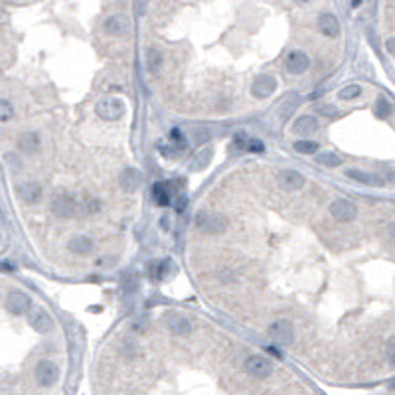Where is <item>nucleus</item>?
<instances>
[{
    "label": "nucleus",
    "mask_w": 395,
    "mask_h": 395,
    "mask_svg": "<svg viewBox=\"0 0 395 395\" xmlns=\"http://www.w3.org/2000/svg\"><path fill=\"white\" fill-rule=\"evenodd\" d=\"M198 230L206 235H220L228 230V218L220 212H212V210H202L196 216Z\"/></svg>",
    "instance_id": "obj_1"
},
{
    "label": "nucleus",
    "mask_w": 395,
    "mask_h": 395,
    "mask_svg": "<svg viewBox=\"0 0 395 395\" xmlns=\"http://www.w3.org/2000/svg\"><path fill=\"white\" fill-rule=\"evenodd\" d=\"M50 212L60 220H71L79 214V200L60 192L50 200Z\"/></svg>",
    "instance_id": "obj_2"
},
{
    "label": "nucleus",
    "mask_w": 395,
    "mask_h": 395,
    "mask_svg": "<svg viewBox=\"0 0 395 395\" xmlns=\"http://www.w3.org/2000/svg\"><path fill=\"white\" fill-rule=\"evenodd\" d=\"M95 113H97L99 119H103V121H119L127 113V107H125L123 99L105 97L95 105Z\"/></svg>",
    "instance_id": "obj_3"
},
{
    "label": "nucleus",
    "mask_w": 395,
    "mask_h": 395,
    "mask_svg": "<svg viewBox=\"0 0 395 395\" xmlns=\"http://www.w3.org/2000/svg\"><path fill=\"white\" fill-rule=\"evenodd\" d=\"M269 336H271L277 344L289 346V344H293V340H295V326H293V322L287 320V318H277V320H273V322L269 324Z\"/></svg>",
    "instance_id": "obj_4"
},
{
    "label": "nucleus",
    "mask_w": 395,
    "mask_h": 395,
    "mask_svg": "<svg viewBox=\"0 0 395 395\" xmlns=\"http://www.w3.org/2000/svg\"><path fill=\"white\" fill-rule=\"evenodd\" d=\"M328 210H330V216H332L336 222H340V224H350V222H354L356 216H358V206H356L354 202H350V200H344V198L334 200V202L330 204Z\"/></svg>",
    "instance_id": "obj_5"
},
{
    "label": "nucleus",
    "mask_w": 395,
    "mask_h": 395,
    "mask_svg": "<svg viewBox=\"0 0 395 395\" xmlns=\"http://www.w3.org/2000/svg\"><path fill=\"white\" fill-rule=\"evenodd\" d=\"M34 377H36L38 385H42V387H50V385H54V383L58 381V377H60V369H58V365H56L54 362H50V360H42V362L36 363Z\"/></svg>",
    "instance_id": "obj_6"
},
{
    "label": "nucleus",
    "mask_w": 395,
    "mask_h": 395,
    "mask_svg": "<svg viewBox=\"0 0 395 395\" xmlns=\"http://www.w3.org/2000/svg\"><path fill=\"white\" fill-rule=\"evenodd\" d=\"M4 306H6V310L10 314L22 316V314H26V312L32 310V300H30V296L24 295L22 291H12V293H8V296H6Z\"/></svg>",
    "instance_id": "obj_7"
},
{
    "label": "nucleus",
    "mask_w": 395,
    "mask_h": 395,
    "mask_svg": "<svg viewBox=\"0 0 395 395\" xmlns=\"http://www.w3.org/2000/svg\"><path fill=\"white\" fill-rule=\"evenodd\" d=\"M243 367H245V371L249 373V375H253L255 379H267L271 373H273V363L269 362L267 358L263 356H259V354H253V356H249L245 363H243Z\"/></svg>",
    "instance_id": "obj_8"
},
{
    "label": "nucleus",
    "mask_w": 395,
    "mask_h": 395,
    "mask_svg": "<svg viewBox=\"0 0 395 395\" xmlns=\"http://www.w3.org/2000/svg\"><path fill=\"white\" fill-rule=\"evenodd\" d=\"M28 324L32 326L36 332L40 334H48L54 322H52V316L48 314V310H44L42 306H32V310L28 312Z\"/></svg>",
    "instance_id": "obj_9"
},
{
    "label": "nucleus",
    "mask_w": 395,
    "mask_h": 395,
    "mask_svg": "<svg viewBox=\"0 0 395 395\" xmlns=\"http://www.w3.org/2000/svg\"><path fill=\"white\" fill-rule=\"evenodd\" d=\"M304 182H306V178L300 172H296V170H283L277 176V184L285 192H296V190H300L304 186Z\"/></svg>",
    "instance_id": "obj_10"
},
{
    "label": "nucleus",
    "mask_w": 395,
    "mask_h": 395,
    "mask_svg": "<svg viewBox=\"0 0 395 395\" xmlns=\"http://www.w3.org/2000/svg\"><path fill=\"white\" fill-rule=\"evenodd\" d=\"M308 67H310V60H308V56H306L304 52L293 50V52L287 54V58H285V69H287L291 75H300V73H304Z\"/></svg>",
    "instance_id": "obj_11"
},
{
    "label": "nucleus",
    "mask_w": 395,
    "mask_h": 395,
    "mask_svg": "<svg viewBox=\"0 0 395 395\" xmlns=\"http://www.w3.org/2000/svg\"><path fill=\"white\" fill-rule=\"evenodd\" d=\"M166 326L176 336H188L194 330L192 320L188 316H184V314H178V312H168L166 314Z\"/></svg>",
    "instance_id": "obj_12"
},
{
    "label": "nucleus",
    "mask_w": 395,
    "mask_h": 395,
    "mask_svg": "<svg viewBox=\"0 0 395 395\" xmlns=\"http://www.w3.org/2000/svg\"><path fill=\"white\" fill-rule=\"evenodd\" d=\"M277 89V79L273 75H259L251 85V95L255 99H267Z\"/></svg>",
    "instance_id": "obj_13"
},
{
    "label": "nucleus",
    "mask_w": 395,
    "mask_h": 395,
    "mask_svg": "<svg viewBox=\"0 0 395 395\" xmlns=\"http://www.w3.org/2000/svg\"><path fill=\"white\" fill-rule=\"evenodd\" d=\"M16 146L20 152L24 154H36L42 146V140H40V134L36 131H24L18 134L16 138Z\"/></svg>",
    "instance_id": "obj_14"
},
{
    "label": "nucleus",
    "mask_w": 395,
    "mask_h": 395,
    "mask_svg": "<svg viewBox=\"0 0 395 395\" xmlns=\"http://www.w3.org/2000/svg\"><path fill=\"white\" fill-rule=\"evenodd\" d=\"M18 194H20V198H22L26 204H30V206H36V204L42 200V196H44L42 186H40L36 180L20 182V184H18Z\"/></svg>",
    "instance_id": "obj_15"
},
{
    "label": "nucleus",
    "mask_w": 395,
    "mask_h": 395,
    "mask_svg": "<svg viewBox=\"0 0 395 395\" xmlns=\"http://www.w3.org/2000/svg\"><path fill=\"white\" fill-rule=\"evenodd\" d=\"M346 178H352V180H356V182H360V184H365V186H371V188H381V186L385 184L381 176L363 172L360 168H350V170H346Z\"/></svg>",
    "instance_id": "obj_16"
},
{
    "label": "nucleus",
    "mask_w": 395,
    "mask_h": 395,
    "mask_svg": "<svg viewBox=\"0 0 395 395\" xmlns=\"http://www.w3.org/2000/svg\"><path fill=\"white\" fill-rule=\"evenodd\" d=\"M129 30H131L129 18L123 14H115L105 20V32L111 36H125V34H129Z\"/></svg>",
    "instance_id": "obj_17"
},
{
    "label": "nucleus",
    "mask_w": 395,
    "mask_h": 395,
    "mask_svg": "<svg viewBox=\"0 0 395 395\" xmlns=\"http://www.w3.org/2000/svg\"><path fill=\"white\" fill-rule=\"evenodd\" d=\"M318 127L320 125H318L316 117H312V115H300L295 123H293V132L300 134V136H310V134H314V132L318 131Z\"/></svg>",
    "instance_id": "obj_18"
},
{
    "label": "nucleus",
    "mask_w": 395,
    "mask_h": 395,
    "mask_svg": "<svg viewBox=\"0 0 395 395\" xmlns=\"http://www.w3.org/2000/svg\"><path fill=\"white\" fill-rule=\"evenodd\" d=\"M67 249L75 255H89L93 251V241L85 235H75L67 241Z\"/></svg>",
    "instance_id": "obj_19"
},
{
    "label": "nucleus",
    "mask_w": 395,
    "mask_h": 395,
    "mask_svg": "<svg viewBox=\"0 0 395 395\" xmlns=\"http://www.w3.org/2000/svg\"><path fill=\"white\" fill-rule=\"evenodd\" d=\"M318 30L324 34L326 38H336L340 34V22H338V18L334 14L326 12V14H322L318 18Z\"/></svg>",
    "instance_id": "obj_20"
},
{
    "label": "nucleus",
    "mask_w": 395,
    "mask_h": 395,
    "mask_svg": "<svg viewBox=\"0 0 395 395\" xmlns=\"http://www.w3.org/2000/svg\"><path fill=\"white\" fill-rule=\"evenodd\" d=\"M119 180H121V188H123L127 194L136 192V190H138V186H140V174H138V170H134V168H127V170H123Z\"/></svg>",
    "instance_id": "obj_21"
},
{
    "label": "nucleus",
    "mask_w": 395,
    "mask_h": 395,
    "mask_svg": "<svg viewBox=\"0 0 395 395\" xmlns=\"http://www.w3.org/2000/svg\"><path fill=\"white\" fill-rule=\"evenodd\" d=\"M152 196H154V202L160 206V208H166L170 206L172 202V192H170V186L166 182H156L152 186Z\"/></svg>",
    "instance_id": "obj_22"
},
{
    "label": "nucleus",
    "mask_w": 395,
    "mask_h": 395,
    "mask_svg": "<svg viewBox=\"0 0 395 395\" xmlns=\"http://www.w3.org/2000/svg\"><path fill=\"white\" fill-rule=\"evenodd\" d=\"M212 156H214V150H212L210 146H208V148H202L196 156L192 158L190 170H192V172H200V170H204V168L208 166V162L212 160Z\"/></svg>",
    "instance_id": "obj_23"
},
{
    "label": "nucleus",
    "mask_w": 395,
    "mask_h": 395,
    "mask_svg": "<svg viewBox=\"0 0 395 395\" xmlns=\"http://www.w3.org/2000/svg\"><path fill=\"white\" fill-rule=\"evenodd\" d=\"M146 67L150 73H156L162 67V54L156 48H148L146 52Z\"/></svg>",
    "instance_id": "obj_24"
},
{
    "label": "nucleus",
    "mask_w": 395,
    "mask_h": 395,
    "mask_svg": "<svg viewBox=\"0 0 395 395\" xmlns=\"http://www.w3.org/2000/svg\"><path fill=\"white\" fill-rule=\"evenodd\" d=\"M101 202L91 196H83L79 200V214H99Z\"/></svg>",
    "instance_id": "obj_25"
},
{
    "label": "nucleus",
    "mask_w": 395,
    "mask_h": 395,
    "mask_svg": "<svg viewBox=\"0 0 395 395\" xmlns=\"http://www.w3.org/2000/svg\"><path fill=\"white\" fill-rule=\"evenodd\" d=\"M293 146H295L296 152H300V154H318V150H320V144L314 142V140H308V138L296 140Z\"/></svg>",
    "instance_id": "obj_26"
},
{
    "label": "nucleus",
    "mask_w": 395,
    "mask_h": 395,
    "mask_svg": "<svg viewBox=\"0 0 395 395\" xmlns=\"http://www.w3.org/2000/svg\"><path fill=\"white\" fill-rule=\"evenodd\" d=\"M360 95H362V87L356 85V83H350V85H346L338 91V99H342V101H354Z\"/></svg>",
    "instance_id": "obj_27"
},
{
    "label": "nucleus",
    "mask_w": 395,
    "mask_h": 395,
    "mask_svg": "<svg viewBox=\"0 0 395 395\" xmlns=\"http://www.w3.org/2000/svg\"><path fill=\"white\" fill-rule=\"evenodd\" d=\"M316 162L322 166H326V168H338V166L342 164V160H340V156L338 154H334V152H322V154H316Z\"/></svg>",
    "instance_id": "obj_28"
},
{
    "label": "nucleus",
    "mask_w": 395,
    "mask_h": 395,
    "mask_svg": "<svg viewBox=\"0 0 395 395\" xmlns=\"http://www.w3.org/2000/svg\"><path fill=\"white\" fill-rule=\"evenodd\" d=\"M12 117H14V107L10 105L8 99H2L0 101V121L2 123H8Z\"/></svg>",
    "instance_id": "obj_29"
},
{
    "label": "nucleus",
    "mask_w": 395,
    "mask_h": 395,
    "mask_svg": "<svg viewBox=\"0 0 395 395\" xmlns=\"http://www.w3.org/2000/svg\"><path fill=\"white\" fill-rule=\"evenodd\" d=\"M375 115L381 117V119H385L387 115H391V105H389L387 99H383V97L377 99V103H375Z\"/></svg>",
    "instance_id": "obj_30"
},
{
    "label": "nucleus",
    "mask_w": 395,
    "mask_h": 395,
    "mask_svg": "<svg viewBox=\"0 0 395 395\" xmlns=\"http://www.w3.org/2000/svg\"><path fill=\"white\" fill-rule=\"evenodd\" d=\"M249 140H251V138L247 136V132L245 131H239L235 134V138H233V142H235L239 148H247V146H249Z\"/></svg>",
    "instance_id": "obj_31"
},
{
    "label": "nucleus",
    "mask_w": 395,
    "mask_h": 395,
    "mask_svg": "<svg viewBox=\"0 0 395 395\" xmlns=\"http://www.w3.org/2000/svg\"><path fill=\"white\" fill-rule=\"evenodd\" d=\"M174 146H176V144H174ZM174 146H170V144H162V146H160V152L164 154L166 158H176V156L180 154V150H178V148H174Z\"/></svg>",
    "instance_id": "obj_32"
},
{
    "label": "nucleus",
    "mask_w": 395,
    "mask_h": 395,
    "mask_svg": "<svg viewBox=\"0 0 395 395\" xmlns=\"http://www.w3.org/2000/svg\"><path fill=\"white\" fill-rule=\"evenodd\" d=\"M247 150H251V152H263L265 150V144L259 140V138H251L249 140V146H247Z\"/></svg>",
    "instance_id": "obj_33"
},
{
    "label": "nucleus",
    "mask_w": 395,
    "mask_h": 395,
    "mask_svg": "<svg viewBox=\"0 0 395 395\" xmlns=\"http://www.w3.org/2000/svg\"><path fill=\"white\" fill-rule=\"evenodd\" d=\"M316 111H318L320 115H326V117H334V115L338 113V109H336V107H332V105H320Z\"/></svg>",
    "instance_id": "obj_34"
},
{
    "label": "nucleus",
    "mask_w": 395,
    "mask_h": 395,
    "mask_svg": "<svg viewBox=\"0 0 395 395\" xmlns=\"http://www.w3.org/2000/svg\"><path fill=\"white\" fill-rule=\"evenodd\" d=\"M4 160H6V166H10V168H16V170L20 168V158H18V156H14L12 152H8V154L4 156Z\"/></svg>",
    "instance_id": "obj_35"
},
{
    "label": "nucleus",
    "mask_w": 395,
    "mask_h": 395,
    "mask_svg": "<svg viewBox=\"0 0 395 395\" xmlns=\"http://www.w3.org/2000/svg\"><path fill=\"white\" fill-rule=\"evenodd\" d=\"M387 360L395 367V338L389 342V346H387Z\"/></svg>",
    "instance_id": "obj_36"
},
{
    "label": "nucleus",
    "mask_w": 395,
    "mask_h": 395,
    "mask_svg": "<svg viewBox=\"0 0 395 395\" xmlns=\"http://www.w3.org/2000/svg\"><path fill=\"white\" fill-rule=\"evenodd\" d=\"M170 138H172V140H176V142H180V144H182V140H184V136H182L180 129H172V131H170Z\"/></svg>",
    "instance_id": "obj_37"
},
{
    "label": "nucleus",
    "mask_w": 395,
    "mask_h": 395,
    "mask_svg": "<svg viewBox=\"0 0 395 395\" xmlns=\"http://www.w3.org/2000/svg\"><path fill=\"white\" fill-rule=\"evenodd\" d=\"M385 48H387V52H389L391 56H395V38H389V40L385 42Z\"/></svg>",
    "instance_id": "obj_38"
},
{
    "label": "nucleus",
    "mask_w": 395,
    "mask_h": 395,
    "mask_svg": "<svg viewBox=\"0 0 395 395\" xmlns=\"http://www.w3.org/2000/svg\"><path fill=\"white\" fill-rule=\"evenodd\" d=\"M387 237H389L391 241H395V222L387 226Z\"/></svg>",
    "instance_id": "obj_39"
},
{
    "label": "nucleus",
    "mask_w": 395,
    "mask_h": 395,
    "mask_svg": "<svg viewBox=\"0 0 395 395\" xmlns=\"http://www.w3.org/2000/svg\"><path fill=\"white\" fill-rule=\"evenodd\" d=\"M296 4H300V6H306V4H310V2H314V0H295Z\"/></svg>",
    "instance_id": "obj_40"
},
{
    "label": "nucleus",
    "mask_w": 395,
    "mask_h": 395,
    "mask_svg": "<svg viewBox=\"0 0 395 395\" xmlns=\"http://www.w3.org/2000/svg\"><path fill=\"white\" fill-rule=\"evenodd\" d=\"M360 2H362V0H354V6H360Z\"/></svg>",
    "instance_id": "obj_41"
},
{
    "label": "nucleus",
    "mask_w": 395,
    "mask_h": 395,
    "mask_svg": "<svg viewBox=\"0 0 395 395\" xmlns=\"http://www.w3.org/2000/svg\"><path fill=\"white\" fill-rule=\"evenodd\" d=\"M393 387H395V381H393Z\"/></svg>",
    "instance_id": "obj_42"
}]
</instances>
